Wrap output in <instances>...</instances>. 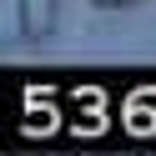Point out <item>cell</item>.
Returning a JSON list of instances; mask_svg holds the SVG:
<instances>
[{"instance_id": "obj_1", "label": "cell", "mask_w": 156, "mask_h": 156, "mask_svg": "<svg viewBox=\"0 0 156 156\" xmlns=\"http://www.w3.org/2000/svg\"><path fill=\"white\" fill-rule=\"evenodd\" d=\"M55 15H61V0H20V35L45 41L55 30Z\"/></svg>"}, {"instance_id": "obj_2", "label": "cell", "mask_w": 156, "mask_h": 156, "mask_svg": "<svg viewBox=\"0 0 156 156\" xmlns=\"http://www.w3.org/2000/svg\"><path fill=\"white\" fill-rule=\"evenodd\" d=\"M96 10H126V5H136V0H91Z\"/></svg>"}]
</instances>
